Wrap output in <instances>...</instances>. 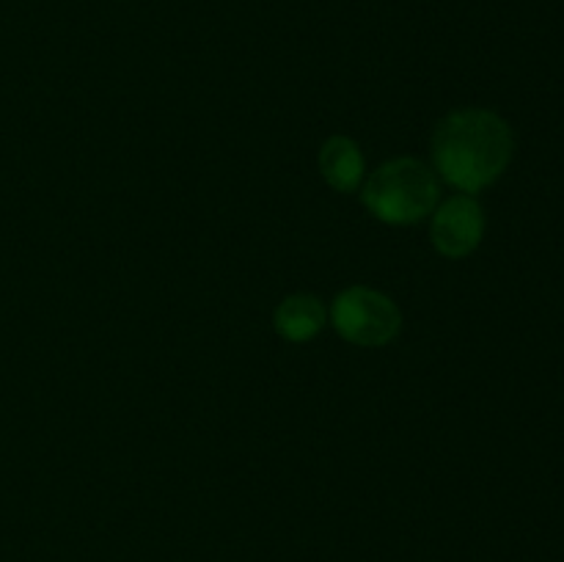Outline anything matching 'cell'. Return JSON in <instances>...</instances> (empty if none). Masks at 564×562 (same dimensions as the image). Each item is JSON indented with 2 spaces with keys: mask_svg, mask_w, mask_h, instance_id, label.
I'll list each match as a JSON object with an SVG mask.
<instances>
[{
  "mask_svg": "<svg viewBox=\"0 0 564 562\" xmlns=\"http://www.w3.org/2000/svg\"><path fill=\"white\" fill-rule=\"evenodd\" d=\"M325 312L323 301L317 295H308V292H297V295L284 298V301L275 306L273 325L286 342H308L325 328Z\"/></svg>",
  "mask_w": 564,
  "mask_h": 562,
  "instance_id": "cell-6",
  "label": "cell"
},
{
  "mask_svg": "<svg viewBox=\"0 0 564 562\" xmlns=\"http://www.w3.org/2000/svg\"><path fill=\"white\" fill-rule=\"evenodd\" d=\"M364 171H367V165H364L361 147L352 138L334 136L319 149V174L334 191H358L364 182Z\"/></svg>",
  "mask_w": 564,
  "mask_h": 562,
  "instance_id": "cell-5",
  "label": "cell"
},
{
  "mask_svg": "<svg viewBox=\"0 0 564 562\" xmlns=\"http://www.w3.org/2000/svg\"><path fill=\"white\" fill-rule=\"evenodd\" d=\"M441 198L438 176L416 158H397L364 182L361 202L389 226H411L433 215Z\"/></svg>",
  "mask_w": 564,
  "mask_h": 562,
  "instance_id": "cell-2",
  "label": "cell"
},
{
  "mask_svg": "<svg viewBox=\"0 0 564 562\" xmlns=\"http://www.w3.org/2000/svg\"><path fill=\"white\" fill-rule=\"evenodd\" d=\"M433 213L430 237H433L435 251L449 259H463L477 251L485 235V213L477 198L468 193L452 196Z\"/></svg>",
  "mask_w": 564,
  "mask_h": 562,
  "instance_id": "cell-4",
  "label": "cell"
},
{
  "mask_svg": "<svg viewBox=\"0 0 564 562\" xmlns=\"http://www.w3.org/2000/svg\"><path fill=\"white\" fill-rule=\"evenodd\" d=\"M330 323H334L336 334L350 345L383 347L400 334L402 312L380 290L356 284L334 298Z\"/></svg>",
  "mask_w": 564,
  "mask_h": 562,
  "instance_id": "cell-3",
  "label": "cell"
},
{
  "mask_svg": "<svg viewBox=\"0 0 564 562\" xmlns=\"http://www.w3.org/2000/svg\"><path fill=\"white\" fill-rule=\"evenodd\" d=\"M516 154L512 127L485 108H460L446 114L433 132V163L441 180L463 193L494 185Z\"/></svg>",
  "mask_w": 564,
  "mask_h": 562,
  "instance_id": "cell-1",
  "label": "cell"
}]
</instances>
